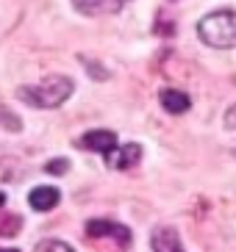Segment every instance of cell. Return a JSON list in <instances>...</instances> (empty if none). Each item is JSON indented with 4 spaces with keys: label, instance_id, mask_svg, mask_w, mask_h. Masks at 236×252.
I'll list each match as a JSON object with an SVG mask.
<instances>
[{
    "label": "cell",
    "instance_id": "cell-1",
    "mask_svg": "<svg viewBox=\"0 0 236 252\" xmlns=\"http://www.w3.org/2000/svg\"><path fill=\"white\" fill-rule=\"evenodd\" d=\"M75 92L73 78L67 75H47L39 83H31V86H20L17 89V97H20L25 105L31 108H59L61 103H67Z\"/></svg>",
    "mask_w": 236,
    "mask_h": 252
},
{
    "label": "cell",
    "instance_id": "cell-2",
    "mask_svg": "<svg viewBox=\"0 0 236 252\" xmlns=\"http://www.w3.org/2000/svg\"><path fill=\"white\" fill-rule=\"evenodd\" d=\"M197 36L200 42H206L208 47H217V50L236 47V11L222 8V11L206 14L197 23Z\"/></svg>",
    "mask_w": 236,
    "mask_h": 252
},
{
    "label": "cell",
    "instance_id": "cell-3",
    "mask_svg": "<svg viewBox=\"0 0 236 252\" xmlns=\"http://www.w3.org/2000/svg\"><path fill=\"white\" fill-rule=\"evenodd\" d=\"M86 236L95 238V241H114L122 250H128L133 241L131 230L119 222H111V219H92V222H86Z\"/></svg>",
    "mask_w": 236,
    "mask_h": 252
},
{
    "label": "cell",
    "instance_id": "cell-4",
    "mask_svg": "<svg viewBox=\"0 0 236 252\" xmlns=\"http://www.w3.org/2000/svg\"><path fill=\"white\" fill-rule=\"evenodd\" d=\"M78 147L89 150V153H97V156H109L111 150L117 147V133L114 130H106V127H97V130H89L78 139Z\"/></svg>",
    "mask_w": 236,
    "mask_h": 252
},
{
    "label": "cell",
    "instance_id": "cell-5",
    "mask_svg": "<svg viewBox=\"0 0 236 252\" xmlns=\"http://www.w3.org/2000/svg\"><path fill=\"white\" fill-rule=\"evenodd\" d=\"M139 161H142V147L139 144H117V147L106 156V166H109V169H119V172L133 169Z\"/></svg>",
    "mask_w": 236,
    "mask_h": 252
},
{
    "label": "cell",
    "instance_id": "cell-6",
    "mask_svg": "<svg viewBox=\"0 0 236 252\" xmlns=\"http://www.w3.org/2000/svg\"><path fill=\"white\" fill-rule=\"evenodd\" d=\"M131 0H73L75 11H81L83 17H109L119 14Z\"/></svg>",
    "mask_w": 236,
    "mask_h": 252
},
{
    "label": "cell",
    "instance_id": "cell-7",
    "mask_svg": "<svg viewBox=\"0 0 236 252\" xmlns=\"http://www.w3.org/2000/svg\"><path fill=\"white\" fill-rule=\"evenodd\" d=\"M150 250L153 252H186L178 230L170 227V224H161V227H156L150 233Z\"/></svg>",
    "mask_w": 236,
    "mask_h": 252
},
{
    "label": "cell",
    "instance_id": "cell-8",
    "mask_svg": "<svg viewBox=\"0 0 236 252\" xmlns=\"http://www.w3.org/2000/svg\"><path fill=\"white\" fill-rule=\"evenodd\" d=\"M61 202V191L56 189V186H37L34 191L28 194V205L34 208V211H53V208Z\"/></svg>",
    "mask_w": 236,
    "mask_h": 252
},
{
    "label": "cell",
    "instance_id": "cell-9",
    "mask_svg": "<svg viewBox=\"0 0 236 252\" xmlns=\"http://www.w3.org/2000/svg\"><path fill=\"white\" fill-rule=\"evenodd\" d=\"M158 100H161V108L167 114H186L192 108L189 94H186V92H178V89H164L161 94H158Z\"/></svg>",
    "mask_w": 236,
    "mask_h": 252
},
{
    "label": "cell",
    "instance_id": "cell-10",
    "mask_svg": "<svg viewBox=\"0 0 236 252\" xmlns=\"http://www.w3.org/2000/svg\"><path fill=\"white\" fill-rule=\"evenodd\" d=\"M0 130H8V133H20L22 130V119L3 103H0Z\"/></svg>",
    "mask_w": 236,
    "mask_h": 252
},
{
    "label": "cell",
    "instance_id": "cell-11",
    "mask_svg": "<svg viewBox=\"0 0 236 252\" xmlns=\"http://www.w3.org/2000/svg\"><path fill=\"white\" fill-rule=\"evenodd\" d=\"M34 252H75V250L67 244V241H59V238H44V241L37 244Z\"/></svg>",
    "mask_w": 236,
    "mask_h": 252
},
{
    "label": "cell",
    "instance_id": "cell-12",
    "mask_svg": "<svg viewBox=\"0 0 236 252\" xmlns=\"http://www.w3.org/2000/svg\"><path fill=\"white\" fill-rule=\"evenodd\" d=\"M67 169H70V161L67 158H56V161H50L44 166V172H50V175H64Z\"/></svg>",
    "mask_w": 236,
    "mask_h": 252
},
{
    "label": "cell",
    "instance_id": "cell-13",
    "mask_svg": "<svg viewBox=\"0 0 236 252\" xmlns=\"http://www.w3.org/2000/svg\"><path fill=\"white\" fill-rule=\"evenodd\" d=\"M225 125H228L231 130H236V105L228 108V114H225Z\"/></svg>",
    "mask_w": 236,
    "mask_h": 252
},
{
    "label": "cell",
    "instance_id": "cell-14",
    "mask_svg": "<svg viewBox=\"0 0 236 252\" xmlns=\"http://www.w3.org/2000/svg\"><path fill=\"white\" fill-rule=\"evenodd\" d=\"M3 205H6V194L0 191V208H3Z\"/></svg>",
    "mask_w": 236,
    "mask_h": 252
},
{
    "label": "cell",
    "instance_id": "cell-15",
    "mask_svg": "<svg viewBox=\"0 0 236 252\" xmlns=\"http://www.w3.org/2000/svg\"><path fill=\"white\" fill-rule=\"evenodd\" d=\"M0 252H20V250H11V247H8V250H0Z\"/></svg>",
    "mask_w": 236,
    "mask_h": 252
}]
</instances>
